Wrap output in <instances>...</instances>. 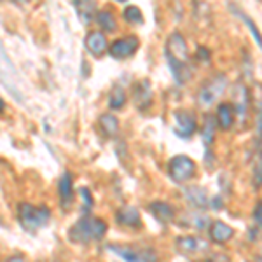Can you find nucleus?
<instances>
[{
	"instance_id": "31",
	"label": "nucleus",
	"mask_w": 262,
	"mask_h": 262,
	"mask_svg": "<svg viewBox=\"0 0 262 262\" xmlns=\"http://www.w3.org/2000/svg\"><path fill=\"white\" fill-rule=\"evenodd\" d=\"M7 262H23V257H19V255H14V257H11Z\"/></svg>"
},
{
	"instance_id": "18",
	"label": "nucleus",
	"mask_w": 262,
	"mask_h": 262,
	"mask_svg": "<svg viewBox=\"0 0 262 262\" xmlns=\"http://www.w3.org/2000/svg\"><path fill=\"white\" fill-rule=\"evenodd\" d=\"M117 221L122 226H129V227H135L140 224V213H138L137 208H133V206H124L122 210H119V213H117Z\"/></svg>"
},
{
	"instance_id": "2",
	"label": "nucleus",
	"mask_w": 262,
	"mask_h": 262,
	"mask_svg": "<svg viewBox=\"0 0 262 262\" xmlns=\"http://www.w3.org/2000/svg\"><path fill=\"white\" fill-rule=\"evenodd\" d=\"M18 219L25 231L35 232L49 222L51 212L48 206H33L30 203H21L18 206Z\"/></svg>"
},
{
	"instance_id": "7",
	"label": "nucleus",
	"mask_w": 262,
	"mask_h": 262,
	"mask_svg": "<svg viewBox=\"0 0 262 262\" xmlns=\"http://www.w3.org/2000/svg\"><path fill=\"white\" fill-rule=\"evenodd\" d=\"M175 121H177V133L184 138H189L196 131V116L192 111L187 108H180L175 112Z\"/></svg>"
},
{
	"instance_id": "6",
	"label": "nucleus",
	"mask_w": 262,
	"mask_h": 262,
	"mask_svg": "<svg viewBox=\"0 0 262 262\" xmlns=\"http://www.w3.org/2000/svg\"><path fill=\"white\" fill-rule=\"evenodd\" d=\"M138 49V39L137 37H122L117 39L116 42H112L111 48H108V54L116 60H124L129 58L137 53Z\"/></svg>"
},
{
	"instance_id": "26",
	"label": "nucleus",
	"mask_w": 262,
	"mask_h": 262,
	"mask_svg": "<svg viewBox=\"0 0 262 262\" xmlns=\"http://www.w3.org/2000/svg\"><path fill=\"white\" fill-rule=\"evenodd\" d=\"M91 232H93V239H101L107 232V224L101 219H91Z\"/></svg>"
},
{
	"instance_id": "19",
	"label": "nucleus",
	"mask_w": 262,
	"mask_h": 262,
	"mask_svg": "<svg viewBox=\"0 0 262 262\" xmlns=\"http://www.w3.org/2000/svg\"><path fill=\"white\" fill-rule=\"evenodd\" d=\"M100 129L103 131L107 137H116L117 131H119V121H117L116 116H112V114H103V116H100Z\"/></svg>"
},
{
	"instance_id": "23",
	"label": "nucleus",
	"mask_w": 262,
	"mask_h": 262,
	"mask_svg": "<svg viewBox=\"0 0 262 262\" xmlns=\"http://www.w3.org/2000/svg\"><path fill=\"white\" fill-rule=\"evenodd\" d=\"M234 101H236L234 111H238L242 119H245V112H247V105H248V95L243 86H238V91L234 93Z\"/></svg>"
},
{
	"instance_id": "5",
	"label": "nucleus",
	"mask_w": 262,
	"mask_h": 262,
	"mask_svg": "<svg viewBox=\"0 0 262 262\" xmlns=\"http://www.w3.org/2000/svg\"><path fill=\"white\" fill-rule=\"evenodd\" d=\"M170 175L175 182H185L189 180L196 171V164L187 156H175L170 161Z\"/></svg>"
},
{
	"instance_id": "1",
	"label": "nucleus",
	"mask_w": 262,
	"mask_h": 262,
	"mask_svg": "<svg viewBox=\"0 0 262 262\" xmlns=\"http://www.w3.org/2000/svg\"><path fill=\"white\" fill-rule=\"evenodd\" d=\"M164 54H166L168 65L175 75L177 82H185L189 79L191 69H189V49L185 44V39L179 32L171 33L168 37L166 48H164Z\"/></svg>"
},
{
	"instance_id": "21",
	"label": "nucleus",
	"mask_w": 262,
	"mask_h": 262,
	"mask_svg": "<svg viewBox=\"0 0 262 262\" xmlns=\"http://www.w3.org/2000/svg\"><path fill=\"white\" fill-rule=\"evenodd\" d=\"M96 23L101 27V30L103 32H114L116 30V19H114V14L111 11H100L96 12Z\"/></svg>"
},
{
	"instance_id": "27",
	"label": "nucleus",
	"mask_w": 262,
	"mask_h": 262,
	"mask_svg": "<svg viewBox=\"0 0 262 262\" xmlns=\"http://www.w3.org/2000/svg\"><path fill=\"white\" fill-rule=\"evenodd\" d=\"M239 16H242V19H243V23L247 25L248 27V30H250V33H252V37L255 39V42L257 44L260 46L262 48V35H260V32H259V28H257V25L253 23L252 21V18L250 16H247V14H243V12H239Z\"/></svg>"
},
{
	"instance_id": "3",
	"label": "nucleus",
	"mask_w": 262,
	"mask_h": 262,
	"mask_svg": "<svg viewBox=\"0 0 262 262\" xmlns=\"http://www.w3.org/2000/svg\"><path fill=\"white\" fill-rule=\"evenodd\" d=\"M227 88V77L222 74L215 75L213 79H210L205 86L201 88L200 93H198V105L201 108H208L221 98V95L224 93V90Z\"/></svg>"
},
{
	"instance_id": "8",
	"label": "nucleus",
	"mask_w": 262,
	"mask_h": 262,
	"mask_svg": "<svg viewBox=\"0 0 262 262\" xmlns=\"http://www.w3.org/2000/svg\"><path fill=\"white\" fill-rule=\"evenodd\" d=\"M70 239L74 243H90L93 239L91 232V217H88V213H84L81 221H77L70 229Z\"/></svg>"
},
{
	"instance_id": "4",
	"label": "nucleus",
	"mask_w": 262,
	"mask_h": 262,
	"mask_svg": "<svg viewBox=\"0 0 262 262\" xmlns=\"http://www.w3.org/2000/svg\"><path fill=\"white\" fill-rule=\"evenodd\" d=\"M0 82L12 93V96L16 100H23L18 88V72H16L14 65L11 63L9 56H7L2 42H0Z\"/></svg>"
},
{
	"instance_id": "9",
	"label": "nucleus",
	"mask_w": 262,
	"mask_h": 262,
	"mask_svg": "<svg viewBox=\"0 0 262 262\" xmlns=\"http://www.w3.org/2000/svg\"><path fill=\"white\" fill-rule=\"evenodd\" d=\"M107 248L116 255H119L124 262H154V257L149 252H137L129 247H122V245H111Z\"/></svg>"
},
{
	"instance_id": "17",
	"label": "nucleus",
	"mask_w": 262,
	"mask_h": 262,
	"mask_svg": "<svg viewBox=\"0 0 262 262\" xmlns=\"http://www.w3.org/2000/svg\"><path fill=\"white\" fill-rule=\"evenodd\" d=\"M234 114L236 111L232 108L231 103H221L217 108V122L222 129H229L234 122Z\"/></svg>"
},
{
	"instance_id": "13",
	"label": "nucleus",
	"mask_w": 262,
	"mask_h": 262,
	"mask_svg": "<svg viewBox=\"0 0 262 262\" xmlns=\"http://www.w3.org/2000/svg\"><path fill=\"white\" fill-rule=\"evenodd\" d=\"M149 212L154 215L156 219H158L159 222L163 224H168L171 222L173 219H175V212H173V208L168 203L164 201H154L149 205Z\"/></svg>"
},
{
	"instance_id": "28",
	"label": "nucleus",
	"mask_w": 262,
	"mask_h": 262,
	"mask_svg": "<svg viewBox=\"0 0 262 262\" xmlns=\"http://www.w3.org/2000/svg\"><path fill=\"white\" fill-rule=\"evenodd\" d=\"M213 137H215V121L212 116H208L205 121V133H203L205 145H210V143L213 142Z\"/></svg>"
},
{
	"instance_id": "10",
	"label": "nucleus",
	"mask_w": 262,
	"mask_h": 262,
	"mask_svg": "<svg viewBox=\"0 0 262 262\" xmlns=\"http://www.w3.org/2000/svg\"><path fill=\"white\" fill-rule=\"evenodd\" d=\"M84 46H86L88 53L95 58H100L105 51L108 49V44H107V39L101 32H90L84 39Z\"/></svg>"
},
{
	"instance_id": "11",
	"label": "nucleus",
	"mask_w": 262,
	"mask_h": 262,
	"mask_svg": "<svg viewBox=\"0 0 262 262\" xmlns=\"http://www.w3.org/2000/svg\"><path fill=\"white\" fill-rule=\"evenodd\" d=\"M58 192H60V201L63 208H70L72 201H74V189H72V175L69 171H65L60 177L58 182Z\"/></svg>"
},
{
	"instance_id": "16",
	"label": "nucleus",
	"mask_w": 262,
	"mask_h": 262,
	"mask_svg": "<svg viewBox=\"0 0 262 262\" xmlns=\"http://www.w3.org/2000/svg\"><path fill=\"white\" fill-rule=\"evenodd\" d=\"M74 6L84 25H90L95 19V0H74Z\"/></svg>"
},
{
	"instance_id": "25",
	"label": "nucleus",
	"mask_w": 262,
	"mask_h": 262,
	"mask_svg": "<svg viewBox=\"0 0 262 262\" xmlns=\"http://www.w3.org/2000/svg\"><path fill=\"white\" fill-rule=\"evenodd\" d=\"M124 19L129 25H142L143 23V14L137 6H128L124 9Z\"/></svg>"
},
{
	"instance_id": "22",
	"label": "nucleus",
	"mask_w": 262,
	"mask_h": 262,
	"mask_svg": "<svg viewBox=\"0 0 262 262\" xmlns=\"http://www.w3.org/2000/svg\"><path fill=\"white\" fill-rule=\"evenodd\" d=\"M126 103V93H124V88L121 86H114L112 91H111V96H108V105L112 108H122Z\"/></svg>"
},
{
	"instance_id": "15",
	"label": "nucleus",
	"mask_w": 262,
	"mask_h": 262,
	"mask_svg": "<svg viewBox=\"0 0 262 262\" xmlns=\"http://www.w3.org/2000/svg\"><path fill=\"white\" fill-rule=\"evenodd\" d=\"M177 248L182 253H194V252L205 250L206 243L194 238V236H182V238H177Z\"/></svg>"
},
{
	"instance_id": "30",
	"label": "nucleus",
	"mask_w": 262,
	"mask_h": 262,
	"mask_svg": "<svg viewBox=\"0 0 262 262\" xmlns=\"http://www.w3.org/2000/svg\"><path fill=\"white\" fill-rule=\"evenodd\" d=\"M253 217H255V222L259 224V226L262 227V201L257 205V208H255V213H253Z\"/></svg>"
},
{
	"instance_id": "20",
	"label": "nucleus",
	"mask_w": 262,
	"mask_h": 262,
	"mask_svg": "<svg viewBox=\"0 0 262 262\" xmlns=\"http://www.w3.org/2000/svg\"><path fill=\"white\" fill-rule=\"evenodd\" d=\"M150 96H152V91H150L149 81H142L135 86V101H137L138 105H147Z\"/></svg>"
},
{
	"instance_id": "32",
	"label": "nucleus",
	"mask_w": 262,
	"mask_h": 262,
	"mask_svg": "<svg viewBox=\"0 0 262 262\" xmlns=\"http://www.w3.org/2000/svg\"><path fill=\"white\" fill-rule=\"evenodd\" d=\"M4 107H6V103H4V100H2V98H0V112H2V111H4Z\"/></svg>"
},
{
	"instance_id": "14",
	"label": "nucleus",
	"mask_w": 262,
	"mask_h": 262,
	"mask_svg": "<svg viewBox=\"0 0 262 262\" xmlns=\"http://www.w3.org/2000/svg\"><path fill=\"white\" fill-rule=\"evenodd\" d=\"M184 196L187 198V201L196 208H206L208 206V196H206L205 189H201L200 185H191V187L184 189Z\"/></svg>"
},
{
	"instance_id": "29",
	"label": "nucleus",
	"mask_w": 262,
	"mask_h": 262,
	"mask_svg": "<svg viewBox=\"0 0 262 262\" xmlns=\"http://www.w3.org/2000/svg\"><path fill=\"white\" fill-rule=\"evenodd\" d=\"M81 198H82V205H84V213H90L91 206H93V196L90 192V189L86 187H81Z\"/></svg>"
},
{
	"instance_id": "24",
	"label": "nucleus",
	"mask_w": 262,
	"mask_h": 262,
	"mask_svg": "<svg viewBox=\"0 0 262 262\" xmlns=\"http://www.w3.org/2000/svg\"><path fill=\"white\" fill-rule=\"evenodd\" d=\"M253 185H255V189L262 187V142L257 149L255 161H253Z\"/></svg>"
},
{
	"instance_id": "33",
	"label": "nucleus",
	"mask_w": 262,
	"mask_h": 262,
	"mask_svg": "<svg viewBox=\"0 0 262 262\" xmlns=\"http://www.w3.org/2000/svg\"><path fill=\"white\" fill-rule=\"evenodd\" d=\"M117 2H126V0H117Z\"/></svg>"
},
{
	"instance_id": "12",
	"label": "nucleus",
	"mask_w": 262,
	"mask_h": 262,
	"mask_svg": "<svg viewBox=\"0 0 262 262\" xmlns=\"http://www.w3.org/2000/svg\"><path fill=\"white\" fill-rule=\"evenodd\" d=\"M234 236V231H232L231 226H227L226 222H212L210 226V238L213 239L215 243H226Z\"/></svg>"
}]
</instances>
